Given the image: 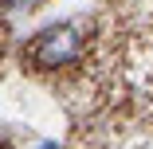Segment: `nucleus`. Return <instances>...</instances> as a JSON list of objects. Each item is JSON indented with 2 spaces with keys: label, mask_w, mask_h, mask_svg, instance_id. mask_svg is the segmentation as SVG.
Returning a JSON list of instances; mask_svg holds the SVG:
<instances>
[{
  "label": "nucleus",
  "mask_w": 153,
  "mask_h": 149,
  "mask_svg": "<svg viewBox=\"0 0 153 149\" xmlns=\"http://www.w3.org/2000/svg\"><path fill=\"white\" fill-rule=\"evenodd\" d=\"M79 27L75 24H55V27H47V32L36 39V47H32V63L36 67H43V71H55V67H63V63H71V59L79 55Z\"/></svg>",
  "instance_id": "1"
}]
</instances>
